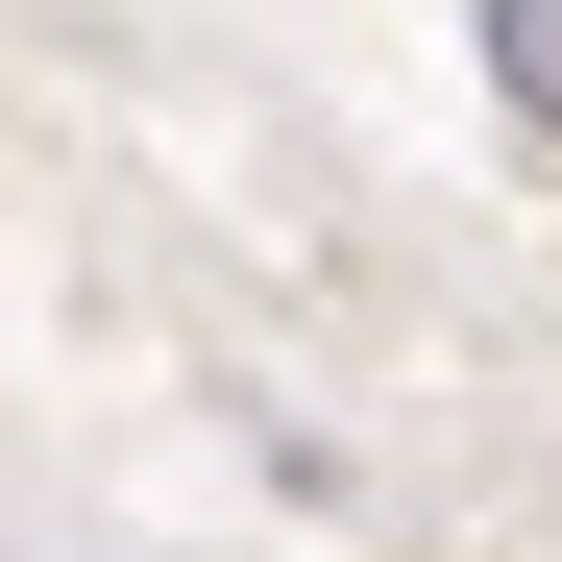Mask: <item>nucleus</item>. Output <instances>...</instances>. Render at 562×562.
Masks as SVG:
<instances>
[{"instance_id": "obj_1", "label": "nucleus", "mask_w": 562, "mask_h": 562, "mask_svg": "<svg viewBox=\"0 0 562 562\" xmlns=\"http://www.w3.org/2000/svg\"><path fill=\"white\" fill-rule=\"evenodd\" d=\"M490 99H514V123H562V0H490Z\"/></svg>"}]
</instances>
